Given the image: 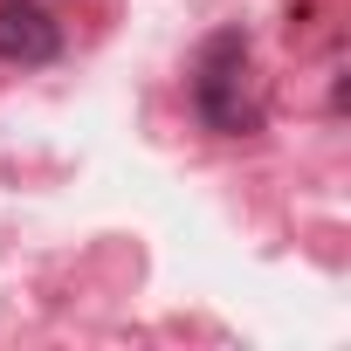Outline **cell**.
Listing matches in <instances>:
<instances>
[{
  "label": "cell",
  "instance_id": "7a4b0ae2",
  "mask_svg": "<svg viewBox=\"0 0 351 351\" xmlns=\"http://www.w3.org/2000/svg\"><path fill=\"white\" fill-rule=\"evenodd\" d=\"M62 56V21L42 8V0H0V62L42 69Z\"/></svg>",
  "mask_w": 351,
  "mask_h": 351
},
{
  "label": "cell",
  "instance_id": "6da1fadb",
  "mask_svg": "<svg viewBox=\"0 0 351 351\" xmlns=\"http://www.w3.org/2000/svg\"><path fill=\"white\" fill-rule=\"evenodd\" d=\"M186 97H193V117L214 138L262 131V90H255V62H248V35L241 28H214L200 42L193 76H186Z\"/></svg>",
  "mask_w": 351,
  "mask_h": 351
}]
</instances>
